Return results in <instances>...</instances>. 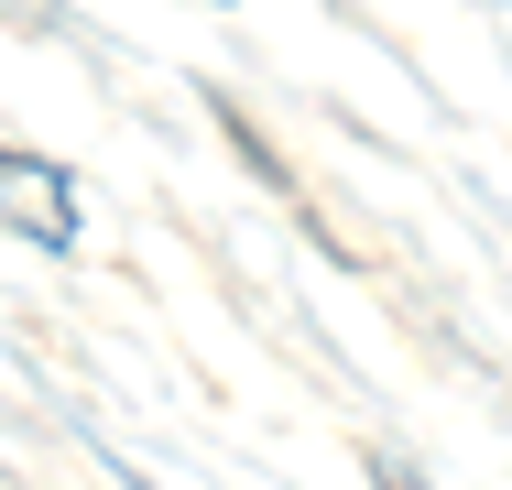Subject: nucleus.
Instances as JSON below:
<instances>
[{
    "instance_id": "f257e3e1",
    "label": "nucleus",
    "mask_w": 512,
    "mask_h": 490,
    "mask_svg": "<svg viewBox=\"0 0 512 490\" xmlns=\"http://www.w3.org/2000/svg\"><path fill=\"white\" fill-rule=\"evenodd\" d=\"M0 218H11L22 240H44V251L77 240V196H66V175H44V164H22V153H0Z\"/></svg>"
},
{
    "instance_id": "f03ea898",
    "label": "nucleus",
    "mask_w": 512,
    "mask_h": 490,
    "mask_svg": "<svg viewBox=\"0 0 512 490\" xmlns=\"http://www.w3.org/2000/svg\"><path fill=\"white\" fill-rule=\"evenodd\" d=\"M371 490H425V480H414L404 458H371Z\"/></svg>"
}]
</instances>
